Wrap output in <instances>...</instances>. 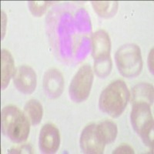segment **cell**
<instances>
[{
	"mask_svg": "<svg viewBox=\"0 0 154 154\" xmlns=\"http://www.w3.org/2000/svg\"><path fill=\"white\" fill-rule=\"evenodd\" d=\"M130 99V93L126 83L117 79L103 90L99 99V108L103 113L117 118L124 112Z\"/></svg>",
	"mask_w": 154,
	"mask_h": 154,
	"instance_id": "6da1fadb",
	"label": "cell"
},
{
	"mask_svg": "<svg viewBox=\"0 0 154 154\" xmlns=\"http://www.w3.org/2000/svg\"><path fill=\"white\" fill-rule=\"evenodd\" d=\"M115 63L121 75L136 78L141 73L143 65L140 48L134 43L121 46L115 53Z\"/></svg>",
	"mask_w": 154,
	"mask_h": 154,
	"instance_id": "7a4b0ae2",
	"label": "cell"
},
{
	"mask_svg": "<svg viewBox=\"0 0 154 154\" xmlns=\"http://www.w3.org/2000/svg\"><path fill=\"white\" fill-rule=\"evenodd\" d=\"M130 122L133 130L140 136L146 146L153 149L154 122L150 105L137 103L132 105Z\"/></svg>",
	"mask_w": 154,
	"mask_h": 154,
	"instance_id": "3957f363",
	"label": "cell"
},
{
	"mask_svg": "<svg viewBox=\"0 0 154 154\" xmlns=\"http://www.w3.org/2000/svg\"><path fill=\"white\" fill-rule=\"evenodd\" d=\"M93 79L94 75L91 66L88 64L82 66L70 82L69 87L70 100L75 103L86 101L91 92Z\"/></svg>",
	"mask_w": 154,
	"mask_h": 154,
	"instance_id": "277c9868",
	"label": "cell"
},
{
	"mask_svg": "<svg viewBox=\"0 0 154 154\" xmlns=\"http://www.w3.org/2000/svg\"><path fill=\"white\" fill-rule=\"evenodd\" d=\"M13 84L18 91L24 95H30L35 90L37 77L35 70L26 65L16 69L12 77Z\"/></svg>",
	"mask_w": 154,
	"mask_h": 154,
	"instance_id": "5b68a950",
	"label": "cell"
},
{
	"mask_svg": "<svg viewBox=\"0 0 154 154\" xmlns=\"http://www.w3.org/2000/svg\"><path fill=\"white\" fill-rule=\"evenodd\" d=\"M30 121L24 112L20 111L11 122L4 136L14 143H22L28 139L30 131Z\"/></svg>",
	"mask_w": 154,
	"mask_h": 154,
	"instance_id": "8992f818",
	"label": "cell"
},
{
	"mask_svg": "<svg viewBox=\"0 0 154 154\" xmlns=\"http://www.w3.org/2000/svg\"><path fill=\"white\" fill-rule=\"evenodd\" d=\"M60 145V134L57 128L47 123L42 127L38 135V148L42 153L53 154L59 149Z\"/></svg>",
	"mask_w": 154,
	"mask_h": 154,
	"instance_id": "52a82bcc",
	"label": "cell"
},
{
	"mask_svg": "<svg viewBox=\"0 0 154 154\" xmlns=\"http://www.w3.org/2000/svg\"><path fill=\"white\" fill-rule=\"evenodd\" d=\"M79 146L82 153H103L106 145L99 139L95 123L88 125L83 129L79 138Z\"/></svg>",
	"mask_w": 154,
	"mask_h": 154,
	"instance_id": "ba28073f",
	"label": "cell"
},
{
	"mask_svg": "<svg viewBox=\"0 0 154 154\" xmlns=\"http://www.w3.org/2000/svg\"><path fill=\"white\" fill-rule=\"evenodd\" d=\"M42 88L44 93L51 100L59 98L63 94L64 89V78L60 70L52 68L44 73Z\"/></svg>",
	"mask_w": 154,
	"mask_h": 154,
	"instance_id": "9c48e42d",
	"label": "cell"
},
{
	"mask_svg": "<svg viewBox=\"0 0 154 154\" xmlns=\"http://www.w3.org/2000/svg\"><path fill=\"white\" fill-rule=\"evenodd\" d=\"M92 56L94 60L110 57L111 41L109 35L103 29L97 30L92 35Z\"/></svg>",
	"mask_w": 154,
	"mask_h": 154,
	"instance_id": "30bf717a",
	"label": "cell"
},
{
	"mask_svg": "<svg viewBox=\"0 0 154 154\" xmlns=\"http://www.w3.org/2000/svg\"><path fill=\"white\" fill-rule=\"evenodd\" d=\"M14 59L6 49L1 51V89L4 90L9 86L10 79L15 72Z\"/></svg>",
	"mask_w": 154,
	"mask_h": 154,
	"instance_id": "8fae6325",
	"label": "cell"
},
{
	"mask_svg": "<svg viewBox=\"0 0 154 154\" xmlns=\"http://www.w3.org/2000/svg\"><path fill=\"white\" fill-rule=\"evenodd\" d=\"M154 90L152 85L147 82H140L132 88L130 96L131 104L137 103H146L152 105L154 100Z\"/></svg>",
	"mask_w": 154,
	"mask_h": 154,
	"instance_id": "7c38bea8",
	"label": "cell"
},
{
	"mask_svg": "<svg viewBox=\"0 0 154 154\" xmlns=\"http://www.w3.org/2000/svg\"><path fill=\"white\" fill-rule=\"evenodd\" d=\"M96 133L100 141L105 145L112 143L117 137V126L112 121H103L96 125Z\"/></svg>",
	"mask_w": 154,
	"mask_h": 154,
	"instance_id": "4fadbf2b",
	"label": "cell"
},
{
	"mask_svg": "<svg viewBox=\"0 0 154 154\" xmlns=\"http://www.w3.org/2000/svg\"><path fill=\"white\" fill-rule=\"evenodd\" d=\"M24 112L27 116L32 126L40 123L43 116V109L40 102L36 100H29L24 106Z\"/></svg>",
	"mask_w": 154,
	"mask_h": 154,
	"instance_id": "5bb4252c",
	"label": "cell"
},
{
	"mask_svg": "<svg viewBox=\"0 0 154 154\" xmlns=\"http://www.w3.org/2000/svg\"><path fill=\"white\" fill-rule=\"evenodd\" d=\"M91 3L96 14L104 19L113 17L119 7L117 1H93Z\"/></svg>",
	"mask_w": 154,
	"mask_h": 154,
	"instance_id": "9a60e30c",
	"label": "cell"
},
{
	"mask_svg": "<svg viewBox=\"0 0 154 154\" xmlns=\"http://www.w3.org/2000/svg\"><path fill=\"white\" fill-rule=\"evenodd\" d=\"M20 109L16 106H7L2 109L1 112V132L2 134H5L8 126L16 116L20 112Z\"/></svg>",
	"mask_w": 154,
	"mask_h": 154,
	"instance_id": "2e32d148",
	"label": "cell"
},
{
	"mask_svg": "<svg viewBox=\"0 0 154 154\" xmlns=\"http://www.w3.org/2000/svg\"><path fill=\"white\" fill-rule=\"evenodd\" d=\"M112 68V62L111 57L104 60H94V72L100 79H105L110 74Z\"/></svg>",
	"mask_w": 154,
	"mask_h": 154,
	"instance_id": "e0dca14e",
	"label": "cell"
},
{
	"mask_svg": "<svg viewBox=\"0 0 154 154\" xmlns=\"http://www.w3.org/2000/svg\"><path fill=\"white\" fill-rule=\"evenodd\" d=\"M27 3L32 15L35 17H41L46 13L47 8L53 2L48 1H29Z\"/></svg>",
	"mask_w": 154,
	"mask_h": 154,
	"instance_id": "ac0fdd59",
	"label": "cell"
},
{
	"mask_svg": "<svg viewBox=\"0 0 154 154\" xmlns=\"http://www.w3.org/2000/svg\"><path fill=\"white\" fill-rule=\"evenodd\" d=\"M113 154H128V153H134V150L130 146V145H127V144H123V145L118 146L115 150H113L112 152Z\"/></svg>",
	"mask_w": 154,
	"mask_h": 154,
	"instance_id": "d6986e66",
	"label": "cell"
},
{
	"mask_svg": "<svg viewBox=\"0 0 154 154\" xmlns=\"http://www.w3.org/2000/svg\"><path fill=\"white\" fill-rule=\"evenodd\" d=\"M9 153H32V149L29 144H25L16 149L9 150Z\"/></svg>",
	"mask_w": 154,
	"mask_h": 154,
	"instance_id": "ffe728a7",
	"label": "cell"
},
{
	"mask_svg": "<svg viewBox=\"0 0 154 154\" xmlns=\"http://www.w3.org/2000/svg\"><path fill=\"white\" fill-rule=\"evenodd\" d=\"M148 67L152 74H153V49H151L148 56Z\"/></svg>",
	"mask_w": 154,
	"mask_h": 154,
	"instance_id": "44dd1931",
	"label": "cell"
}]
</instances>
